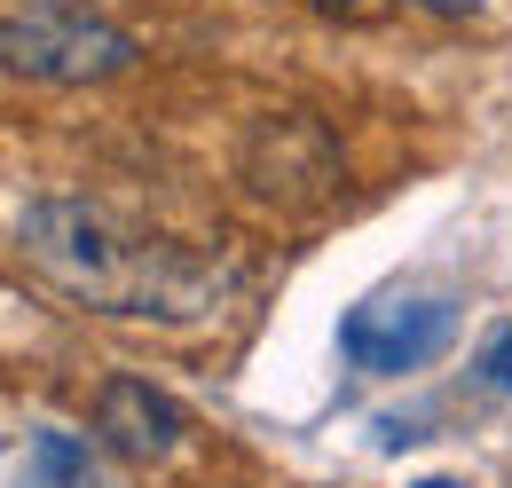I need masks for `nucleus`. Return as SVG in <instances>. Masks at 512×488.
Masks as SVG:
<instances>
[{
    "mask_svg": "<svg viewBox=\"0 0 512 488\" xmlns=\"http://www.w3.org/2000/svg\"><path fill=\"white\" fill-rule=\"evenodd\" d=\"M24 260L71 292L79 307H103V315H166V323H190L221 300V276L182 260L174 244H142L127 237L103 205L87 197H32L24 221H16Z\"/></svg>",
    "mask_w": 512,
    "mask_h": 488,
    "instance_id": "nucleus-1",
    "label": "nucleus"
},
{
    "mask_svg": "<svg viewBox=\"0 0 512 488\" xmlns=\"http://www.w3.org/2000/svg\"><path fill=\"white\" fill-rule=\"evenodd\" d=\"M134 63V40L119 24L87 16V8H0V71L32 79V87H87V79H119Z\"/></svg>",
    "mask_w": 512,
    "mask_h": 488,
    "instance_id": "nucleus-2",
    "label": "nucleus"
},
{
    "mask_svg": "<svg viewBox=\"0 0 512 488\" xmlns=\"http://www.w3.org/2000/svg\"><path fill=\"white\" fill-rule=\"evenodd\" d=\"M449 339H457L449 292H371L363 307L339 315V355L371 378H402V370L434 363Z\"/></svg>",
    "mask_w": 512,
    "mask_h": 488,
    "instance_id": "nucleus-3",
    "label": "nucleus"
},
{
    "mask_svg": "<svg viewBox=\"0 0 512 488\" xmlns=\"http://www.w3.org/2000/svg\"><path fill=\"white\" fill-rule=\"evenodd\" d=\"M95 433H103V449H119L134 465H158V457L182 449L190 410H182L166 386H150V378H111V386L95 394Z\"/></svg>",
    "mask_w": 512,
    "mask_h": 488,
    "instance_id": "nucleus-4",
    "label": "nucleus"
},
{
    "mask_svg": "<svg viewBox=\"0 0 512 488\" xmlns=\"http://www.w3.org/2000/svg\"><path fill=\"white\" fill-rule=\"evenodd\" d=\"M32 457H40V473H48L56 488H87V449H79L71 433H40Z\"/></svg>",
    "mask_w": 512,
    "mask_h": 488,
    "instance_id": "nucleus-5",
    "label": "nucleus"
},
{
    "mask_svg": "<svg viewBox=\"0 0 512 488\" xmlns=\"http://www.w3.org/2000/svg\"><path fill=\"white\" fill-rule=\"evenodd\" d=\"M481 378H489L497 394H512V323L489 339V347H481Z\"/></svg>",
    "mask_w": 512,
    "mask_h": 488,
    "instance_id": "nucleus-6",
    "label": "nucleus"
},
{
    "mask_svg": "<svg viewBox=\"0 0 512 488\" xmlns=\"http://www.w3.org/2000/svg\"><path fill=\"white\" fill-rule=\"evenodd\" d=\"M418 8H434V16H473L481 0H418Z\"/></svg>",
    "mask_w": 512,
    "mask_h": 488,
    "instance_id": "nucleus-7",
    "label": "nucleus"
},
{
    "mask_svg": "<svg viewBox=\"0 0 512 488\" xmlns=\"http://www.w3.org/2000/svg\"><path fill=\"white\" fill-rule=\"evenodd\" d=\"M410 488H465V481H449V473H426V481H410Z\"/></svg>",
    "mask_w": 512,
    "mask_h": 488,
    "instance_id": "nucleus-8",
    "label": "nucleus"
},
{
    "mask_svg": "<svg viewBox=\"0 0 512 488\" xmlns=\"http://www.w3.org/2000/svg\"><path fill=\"white\" fill-rule=\"evenodd\" d=\"M40 8H95V0H40Z\"/></svg>",
    "mask_w": 512,
    "mask_h": 488,
    "instance_id": "nucleus-9",
    "label": "nucleus"
},
{
    "mask_svg": "<svg viewBox=\"0 0 512 488\" xmlns=\"http://www.w3.org/2000/svg\"><path fill=\"white\" fill-rule=\"evenodd\" d=\"M316 8H355V0H316Z\"/></svg>",
    "mask_w": 512,
    "mask_h": 488,
    "instance_id": "nucleus-10",
    "label": "nucleus"
}]
</instances>
